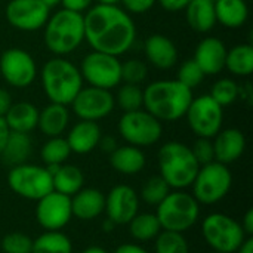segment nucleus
Here are the masks:
<instances>
[{"instance_id":"nucleus-49","label":"nucleus","mask_w":253,"mask_h":253,"mask_svg":"<svg viewBox=\"0 0 253 253\" xmlns=\"http://www.w3.org/2000/svg\"><path fill=\"white\" fill-rule=\"evenodd\" d=\"M9 133H10V129H9L4 117H0V154H1V151L4 148V144H6L7 138H9Z\"/></svg>"},{"instance_id":"nucleus-51","label":"nucleus","mask_w":253,"mask_h":253,"mask_svg":"<svg viewBox=\"0 0 253 253\" xmlns=\"http://www.w3.org/2000/svg\"><path fill=\"white\" fill-rule=\"evenodd\" d=\"M82 253H108L104 248L101 246H90V248H86Z\"/></svg>"},{"instance_id":"nucleus-29","label":"nucleus","mask_w":253,"mask_h":253,"mask_svg":"<svg viewBox=\"0 0 253 253\" xmlns=\"http://www.w3.org/2000/svg\"><path fill=\"white\" fill-rule=\"evenodd\" d=\"M31 150H33V142L28 133L10 132L0 156L6 165L13 168L27 163L28 157L31 156Z\"/></svg>"},{"instance_id":"nucleus-3","label":"nucleus","mask_w":253,"mask_h":253,"mask_svg":"<svg viewBox=\"0 0 253 253\" xmlns=\"http://www.w3.org/2000/svg\"><path fill=\"white\" fill-rule=\"evenodd\" d=\"M160 176L170 190H185L191 187L200 165L188 145L170 141L160 147L157 154Z\"/></svg>"},{"instance_id":"nucleus-24","label":"nucleus","mask_w":253,"mask_h":253,"mask_svg":"<svg viewBox=\"0 0 253 253\" xmlns=\"http://www.w3.org/2000/svg\"><path fill=\"white\" fill-rule=\"evenodd\" d=\"M70 123V113L65 105L50 102L42 111H39L37 127L40 132L49 138L61 136Z\"/></svg>"},{"instance_id":"nucleus-5","label":"nucleus","mask_w":253,"mask_h":253,"mask_svg":"<svg viewBox=\"0 0 253 253\" xmlns=\"http://www.w3.org/2000/svg\"><path fill=\"white\" fill-rule=\"evenodd\" d=\"M44 44L56 56L74 52L84 40L83 13L61 9L44 24Z\"/></svg>"},{"instance_id":"nucleus-11","label":"nucleus","mask_w":253,"mask_h":253,"mask_svg":"<svg viewBox=\"0 0 253 253\" xmlns=\"http://www.w3.org/2000/svg\"><path fill=\"white\" fill-rule=\"evenodd\" d=\"M80 74L89 86L110 90L122 83V62L119 56L92 50L83 58Z\"/></svg>"},{"instance_id":"nucleus-27","label":"nucleus","mask_w":253,"mask_h":253,"mask_svg":"<svg viewBox=\"0 0 253 253\" xmlns=\"http://www.w3.org/2000/svg\"><path fill=\"white\" fill-rule=\"evenodd\" d=\"M216 22L227 28H240L249 18V7L245 0H215Z\"/></svg>"},{"instance_id":"nucleus-6","label":"nucleus","mask_w":253,"mask_h":253,"mask_svg":"<svg viewBox=\"0 0 253 253\" xmlns=\"http://www.w3.org/2000/svg\"><path fill=\"white\" fill-rule=\"evenodd\" d=\"M156 216L162 230L185 233L200 219V203L184 190H170L166 199L156 208Z\"/></svg>"},{"instance_id":"nucleus-40","label":"nucleus","mask_w":253,"mask_h":253,"mask_svg":"<svg viewBox=\"0 0 253 253\" xmlns=\"http://www.w3.org/2000/svg\"><path fill=\"white\" fill-rule=\"evenodd\" d=\"M148 76L147 64L141 59H129L122 64V80L127 84H141Z\"/></svg>"},{"instance_id":"nucleus-32","label":"nucleus","mask_w":253,"mask_h":253,"mask_svg":"<svg viewBox=\"0 0 253 253\" xmlns=\"http://www.w3.org/2000/svg\"><path fill=\"white\" fill-rule=\"evenodd\" d=\"M31 253H73V243L62 231H44L33 240Z\"/></svg>"},{"instance_id":"nucleus-2","label":"nucleus","mask_w":253,"mask_h":253,"mask_svg":"<svg viewBox=\"0 0 253 253\" xmlns=\"http://www.w3.org/2000/svg\"><path fill=\"white\" fill-rule=\"evenodd\" d=\"M144 92V108L160 122L182 119L193 101V90L178 80L150 83Z\"/></svg>"},{"instance_id":"nucleus-48","label":"nucleus","mask_w":253,"mask_h":253,"mask_svg":"<svg viewBox=\"0 0 253 253\" xmlns=\"http://www.w3.org/2000/svg\"><path fill=\"white\" fill-rule=\"evenodd\" d=\"M98 147H101L102 151H105V153L110 154V153H113L117 148V142L111 136H101V141H99Z\"/></svg>"},{"instance_id":"nucleus-34","label":"nucleus","mask_w":253,"mask_h":253,"mask_svg":"<svg viewBox=\"0 0 253 253\" xmlns=\"http://www.w3.org/2000/svg\"><path fill=\"white\" fill-rule=\"evenodd\" d=\"M154 253H190V245L182 233L162 230L154 239Z\"/></svg>"},{"instance_id":"nucleus-44","label":"nucleus","mask_w":253,"mask_h":253,"mask_svg":"<svg viewBox=\"0 0 253 253\" xmlns=\"http://www.w3.org/2000/svg\"><path fill=\"white\" fill-rule=\"evenodd\" d=\"M160 3V6L169 12H179L182 9H185L188 6V3L191 0H157Z\"/></svg>"},{"instance_id":"nucleus-9","label":"nucleus","mask_w":253,"mask_h":253,"mask_svg":"<svg viewBox=\"0 0 253 253\" xmlns=\"http://www.w3.org/2000/svg\"><path fill=\"white\" fill-rule=\"evenodd\" d=\"M9 188L21 199L37 202L53 191L52 175L46 168L22 163L10 168L7 173Z\"/></svg>"},{"instance_id":"nucleus-56","label":"nucleus","mask_w":253,"mask_h":253,"mask_svg":"<svg viewBox=\"0 0 253 253\" xmlns=\"http://www.w3.org/2000/svg\"><path fill=\"white\" fill-rule=\"evenodd\" d=\"M213 253H218V252H213Z\"/></svg>"},{"instance_id":"nucleus-22","label":"nucleus","mask_w":253,"mask_h":253,"mask_svg":"<svg viewBox=\"0 0 253 253\" xmlns=\"http://www.w3.org/2000/svg\"><path fill=\"white\" fill-rule=\"evenodd\" d=\"M101 136L102 133H101V127L98 122L80 120L70 129L65 139L70 145L71 153L87 154V153H92L98 147Z\"/></svg>"},{"instance_id":"nucleus-30","label":"nucleus","mask_w":253,"mask_h":253,"mask_svg":"<svg viewBox=\"0 0 253 253\" xmlns=\"http://www.w3.org/2000/svg\"><path fill=\"white\" fill-rule=\"evenodd\" d=\"M225 68L240 77H248L253 73V46L242 43L227 50Z\"/></svg>"},{"instance_id":"nucleus-4","label":"nucleus","mask_w":253,"mask_h":253,"mask_svg":"<svg viewBox=\"0 0 253 253\" xmlns=\"http://www.w3.org/2000/svg\"><path fill=\"white\" fill-rule=\"evenodd\" d=\"M42 84L50 102L67 107L83 87V79L80 70L73 62L56 56L43 65Z\"/></svg>"},{"instance_id":"nucleus-46","label":"nucleus","mask_w":253,"mask_h":253,"mask_svg":"<svg viewBox=\"0 0 253 253\" xmlns=\"http://www.w3.org/2000/svg\"><path fill=\"white\" fill-rule=\"evenodd\" d=\"M12 98L10 93L4 89H0V117H4L6 113L9 111L10 105H12Z\"/></svg>"},{"instance_id":"nucleus-14","label":"nucleus","mask_w":253,"mask_h":253,"mask_svg":"<svg viewBox=\"0 0 253 253\" xmlns=\"http://www.w3.org/2000/svg\"><path fill=\"white\" fill-rule=\"evenodd\" d=\"M70 105L80 120L98 122L105 119L114 110L116 102L110 90L89 86L82 87Z\"/></svg>"},{"instance_id":"nucleus-18","label":"nucleus","mask_w":253,"mask_h":253,"mask_svg":"<svg viewBox=\"0 0 253 253\" xmlns=\"http://www.w3.org/2000/svg\"><path fill=\"white\" fill-rule=\"evenodd\" d=\"M213 151L215 162L222 163L225 166L237 162L246 150V136L242 130L236 127L221 129L213 138Z\"/></svg>"},{"instance_id":"nucleus-37","label":"nucleus","mask_w":253,"mask_h":253,"mask_svg":"<svg viewBox=\"0 0 253 253\" xmlns=\"http://www.w3.org/2000/svg\"><path fill=\"white\" fill-rule=\"evenodd\" d=\"M239 84L231 80V79H221L218 80L212 89H211V96L221 105V107H227L230 104H233L237 98H239Z\"/></svg>"},{"instance_id":"nucleus-20","label":"nucleus","mask_w":253,"mask_h":253,"mask_svg":"<svg viewBox=\"0 0 253 253\" xmlns=\"http://www.w3.org/2000/svg\"><path fill=\"white\" fill-rule=\"evenodd\" d=\"M105 194L98 188H82L71 197L73 216L80 221H93L104 213Z\"/></svg>"},{"instance_id":"nucleus-19","label":"nucleus","mask_w":253,"mask_h":253,"mask_svg":"<svg viewBox=\"0 0 253 253\" xmlns=\"http://www.w3.org/2000/svg\"><path fill=\"white\" fill-rule=\"evenodd\" d=\"M227 47L216 37H205L196 47L194 61L199 64L205 76H215L225 68Z\"/></svg>"},{"instance_id":"nucleus-10","label":"nucleus","mask_w":253,"mask_h":253,"mask_svg":"<svg viewBox=\"0 0 253 253\" xmlns=\"http://www.w3.org/2000/svg\"><path fill=\"white\" fill-rule=\"evenodd\" d=\"M120 136L133 147H151L160 141L163 133L162 122L157 120L147 110H136L125 113L119 120Z\"/></svg>"},{"instance_id":"nucleus-53","label":"nucleus","mask_w":253,"mask_h":253,"mask_svg":"<svg viewBox=\"0 0 253 253\" xmlns=\"http://www.w3.org/2000/svg\"><path fill=\"white\" fill-rule=\"evenodd\" d=\"M47 7H53L56 4H61V0H42Z\"/></svg>"},{"instance_id":"nucleus-7","label":"nucleus","mask_w":253,"mask_h":253,"mask_svg":"<svg viewBox=\"0 0 253 253\" xmlns=\"http://www.w3.org/2000/svg\"><path fill=\"white\" fill-rule=\"evenodd\" d=\"M202 236L208 246L218 253H234L248 237L240 222L222 212H213L203 218Z\"/></svg>"},{"instance_id":"nucleus-15","label":"nucleus","mask_w":253,"mask_h":253,"mask_svg":"<svg viewBox=\"0 0 253 253\" xmlns=\"http://www.w3.org/2000/svg\"><path fill=\"white\" fill-rule=\"evenodd\" d=\"M0 73L10 86L27 87L34 82L37 67L33 56L27 50L10 47L0 56Z\"/></svg>"},{"instance_id":"nucleus-38","label":"nucleus","mask_w":253,"mask_h":253,"mask_svg":"<svg viewBox=\"0 0 253 253\" xmlns=\"http://www.w3.org/2000/svg\"><path fill=\"white\" fill-rule=\"evenodd\" d=\"M203 79H205V73L202 71V68L194 59H187L185 62H182L176 76V80L191 90L197 87L203 82Z\"/></svg>"},{"instance_id":"nucleus-52","label":"nucleus","mask_w":253,"mask_h":253,"mask_svg":"<svg viewBox=\"0 0 253 253\" xmlns=\"http://www.w3.org/2000/svg\"><path fill=\"white\" fill-rule=\"evenodd\" d=\"M114 227H117V225H116L114 222H111L110 219H105V221H104V231L110 233V231L114 230Z\"/></svg>"},{"instance_id":"nucleus-36","label":"nucleus","mask_w":253,"mask_h":253,"mask_svg":"<svg viewBox=\"0 0 253 253\" xmlns=\"http://www.w3.org/2000/svg\"><path fill=\"white\" fill-rule=\"evenodd\" d=\"M114 102L125 113L141 110L144 107V92L138 84L125 83L123 86L119 87V92L114 98Z\"/></svg>"},{"instance_id":"nucleus-21","label":"nucleus","mask_w":253,"mask_h":253,"mask_svg":"<svg viewBox=\"0 0 253 253\" xmlns=\"http://www.w3.org/2000/svg\"><path fill=\"white\" fill-rule=\"evenodd\" d=\"M144 52L147 59L160 70L172 68L178 61V49L175 43L163 34H153L145 40Z\"/></svg>"},{"instance_id":"nucleus-28","label":"nucleus","mask_w":253,"mask_h":253,"mask_svg":"<svg viewBox=\"0 0 253 253\" xmlns=\"http://www.w3.org/2000/svg\"><path fill=\"white\" fill-rule=\"evenodd\" d=\"M53 191L73 197L84 185V175L80 168L74 165H59L52 173Z\"/></svg>"},{"instance_id":"nucleus-45","label":"nucleus","mask_w":253,"mask_h":253,"mask_svg":"<svg viewBox=\"0 0 253 253\" xmlns=\"http://www.w3.org/2000/svg\"><path fill=\"white\" fill-rule=\"evenodd\" d=\"M113 253H150L145 248H142L141 245L136 243H123L120 246L116 248V251Z\"/></svg>"},{"instance_id":"nucleus-25","label":"nucleus","mask_w":253,"mask_h":253,"mask_svg":"<svg viewBox=\"0 0 253 253\" xmlns=\"http://www.w3.org/2000/svg\"><path fill=\"white\" fill-rule=\"evenodd\" d=\"M4 120L10 129V132L30 133L37 127L39 122V110L31 102H16L12 104L9 111L4 116Z\"/></svg>"},{"instance_id":"nucleus-42","label":"nucleus","mask_w":253,"mask_h":253,"mask_svg":"<svg viewBox=\"0 0 253 253\" xmlns=\"http://www.w3.org/2000/svg\"><path fill=\"white\" fill-rule=\"evenodd\" d=\"M123 3V7L127 13H144L147 10H150L157 0H120Z\"/></svg>"},{"instance_id":"nucleus-33","label":"nucleus","mask_w":253,"mask_h":253,"mask_svg":"<svg viewBox=\"0 0 253 253\" xmlns=\"http://www.w3.org/2000/svg\"><path fill=\"white\" fill-rule=\"evenodd\" d=\"M70 154H71L70 145H68L67 139L62 138V136L49 138L44 142V145L42 147V151H40L42 160L44 162L46 166L64 165L65 160H68Z\"/></svg>"},{"instance_id":"nucleus-23","label":"nucleus","mask_w":253,"mask_h":253,"mask_svg":"<svg viewBox=\"0 0 253 253\" xmlns=\"http://www.w3.org/2000/svg\"><path fill=\"white\" fill-rule=\"evenodd\" d=\"M147 159L141 148L133 145H122L117 147L113 153H110V165L111 168L126 176H132L139 173L145 168Z\"/></svg>"},{"instance_id":"nucleus-8","label":"nucleus","mask_w":253,"mask_h":253,"mask_svg":"<svg viewBox=\"0 0 253 253\" xmlns=\"http://www.w3.org/2000/svg\"><path fill=\"white\" fill-rule=\"evenodd\" d=\"M191 187L193 196L200 205L212 206L228 196L233 187V175L228 166L212 162L199 168Z\"/></svg>"},{"instance_id":"nucleus-17","label":"nucleus","mask_w":253,"mask_h":253,"mask_svg":"<svg viewBox=\"0 0 253 253\" xmlns=\"http://www.w3.org/2000/svg\"><path fill=\"white\" fill-rule=\"evenodd\" d=\"M104 213L116 225H127L139 213V194L125 184L113 187L105 194Z\"/></svg>"},{"instance_id":"nucleus-35","label":"nucleus","mask_w":253,"mask_h":253,"mask_svg":"<svg viewBox=\"0 0 253 253\" xmlns=\"http://www.w3.org/2000/svg\"><path fill=\"white\" fill-rule=\"evenodd\" d=\"M169 193H170V187L166 184V181L160 175H157V176H151L145 181V184L141 188L139 200H142L148 206L157 208L166 199V196Z\"/></svg>"},{"instance_id":"nucleus-13","label":"nucleus","mask_w":253,"mask_h":253,"mask_svg":"<svg viewBox=\"0 0 253 253\" xmlns=\"http://www.w3.org/2000/svg\"><path fill=\"white\" fill-rule=\"evenodd\" d=\"M36 221L46 231H61L73 219L71 197L50 191L36 202Z\"/></svg>"},{"instance_id":"nucleus-16","label":"nucleus","mask_w":253,"mask_h":253,"mask_svg":"<svg viewBox=\"0 0 253 253\" xmlns=\"http://www.w3.org/2000/svg\"><path fill=\"white\" fill-rule=\"evenodd\" d=\"M50 7L42 0H10L6 6L7 22L21 31H36L44 27Z\"/></svg>"},{"instance_id":"nucleus-1","label":"nucleus","mask_w":253,"mask_h":253,"mask_svg":"<svg viewBox=\"0 0 253 253\" xmlns=\"http://www.w3.org/2000/svg\"><path fill=\"white\" fill-rule=\"evenodd\" d=\"M84 40L96 52L120 56L127 52L136 37L130 15L117 4H96L83 15Z\"/></svg>"},{"instance_id":"nucleus-54","label":"nucleus","mask_w":253,"mask_h":253,"mask_svg":"<svg viewBox=\"0 0 253 253\" xmlns=\"http://www.w3.org/2000/svg\"><path fill=\"white\" fill-rule=\"evenodd\" d=\"M99 4H117L120 3V0H96Z\"/></svg>"},{"instance_id":"nucleus-47","label":"nucleus","mask_w":253,"mask_h":253,"mask_svg":"<svg viewBox=\"0 0 253 253\" xmlns=\"http://www.w3.org/2000/svg\"><path fill=\"white\" fill-rule=\"evenodd\" d=\"M240 225H242V228H243L245 234H246L248 237H252V234H253V211L252 209H249V211L245 213V216H243V219H242Z\"/></svg>"},{"instance_id":"nucleus-31","label":"nucleus","mask_w":253,"mask_h":253,"mask_svg":"<svg viewBox=\"0 0 253 253\" xmlns=\"http://www.w3.org/2000/svg\"><path fill=\"white\" fill-rule=\"evenodd\" d=\"M127 227H129L130 237L141 243L154 240L162 231V227L156 213H151V212L136 213L135 218L127 224Z\"/></svg>"},{"instance_id":"nucleus-43","label":"nucleus","mask_w":253,"mask_h":253,"mask_svg":"<svg viewBox=\"0 0 253 253\" xmlns=\"http://www.w3.org/2000/svg\"><path fill=\"white\" fill-rule=\"evenodd\" d=\"M93 0H61V4L64 6L62 9L73 10V12H84L90 7Z\"/></svg>"},{"instance_id":"nucleus-50","label":"nucleus","mask_w":253,"mask_h":253,"mask_svg":"<svg viewBox=\"0 0 253 253\" xmlns=\"http://www.w3.org/2000/svg\"><path fill=\"white\" fill-rule=\"evenodd\" d=\"M234 253H253V239L246 237V240L240 245V248Z\"/></svg>"},{"instance_id":"nucleus-12","label":"nucleus","mask_w":253,"mask_h":253,"mask_svg":"<svg viewBox=\"0 0 253 253\" xmlns=\"http://www.w3.org/2000/svg\"><path fill=\"white\" fill-rule=\"evenodd\" d=\"M224 107H221L211 95L193 98L185 117L190 129L199 138L212 139L221 129L224 122Z\"/></svg>"},{"instance_id":"nucleus-39","label":"nucleus","mask_w":253,"mask_h":253,"mask_svg":"<svg viewBox=\"0 0 253 253\" xmlns=\"http://www.w3.org/2000/svg\"><path fill=\"white\" fill-rule=\"evenodd\" d=\"M0 246L4 253H31L33 239L24 233L13 231L1 239Z\"/></svg>"},{"instance_id":"nucleus-26","label":"nucleus","mask_w":253,"mask_h":253,"mask_svg":"<svg viewBox=\"0 0 253 253\" xmlns=\"http://www.w3.org/2000/svg\"><path fill=\"white\" fill-rule=\"evenodd\" d=\"M187 22L197 33H208L216 24L215 3L212 0H191L185 7Z\"/></svg>"},{"instance_id":"nucleus-41","label":"nucleus","mask_w":253,"mask_h":253,"mask_svg":"<svg viewBox=\"0 0 253 253\" xmlns=\"http://www.w3.org/2000/svg\"><path fill=\"white\" fill-rule=\"evenodd\" d=\"M193 151V156L196 157L197 163L200 166L215 162V151H213V142L209 138H197L193 147H190Z\"/></svg>"},{"instance_id":"nucleus-55","label":"nucleus","mask_w":253,"mask_h":253,"mask_svg":"<svg viewBox=\"0 0 253 253\" xmlns=\"http://www.w3.org/2000/svg\"><path fill=\"white\" fill-rule=\"evenodd\" d=\"M212 1H215V0H212Z\"/></svg>"}]
</instances>
